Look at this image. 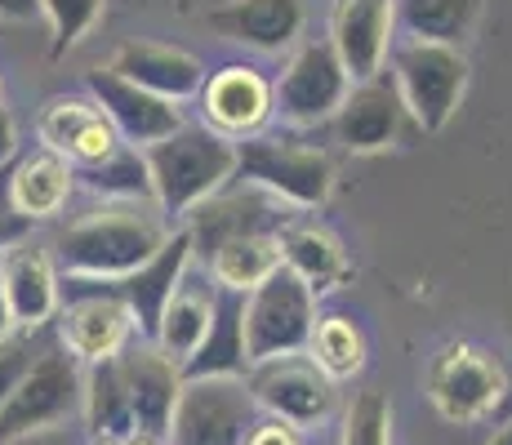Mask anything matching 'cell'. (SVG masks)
Returning a JSON list of instances; mask_svg holds the SVG:
<instances>
[{
	"label": "cell",
	"instance_id": "cell-15",
	"mask_svg": "<svg viewBox=\"0 0 512 445\" xmlns=\"http://www.w3.org/2000/svg\"><path fill=\"white\" fill-rule=\"evenodd\" d=\"M201 112H205V125H210L214 134L241 143V138L259 134L263 125H268V116L277 112V85H272L259 67L232 63L205 81Z\"/></svg>",
	"mask_w": 512,
	"mask_h": 445
},
{
	"label": "cell",
	"instance_id": "cell-30",
	"mask_svg": "<svg viewBox=\"0 0 512 445\" xmlns=\"http://www.w3.org/2000/svg\"><path fill=\"white\" fill-rule=\"evenodd\" d=\"M90 192L98 196H112V201H125V205H147L156 201V183H152V165H147V152L143 147H116L107 161L90 165V170L76 174Z\"/></svg>",
	"mask_w": 512,
	"mask_h": 445
},
{
	"label": "cell",
	"instance_id": "cell-21",
	"mask_svg": "<svg viewBox=\"0 0 512 445\" xmlns=\"http://www.w3.org/2000/svg\"><path fill=\"white\" fill-rule=\"evenodd\" d=\"M205 23H210V32H219L223 41L277 54V49L299 41L303 0H228V5L210 9Z\"/></svg>",
	"mask_w": 512,
	"mask_h": 445
},
{
	"label": "cell",
	"instance_id": "cell-42",
	"mask_svg": "<svg viewBox=\"0 0 512 445\" xmlns=\"http://www.w3.org/2000/svg\"><path fill=\"white\" fill-rule=\"evenodd\" d=\"M495 419H499V423H504V419H512V379H508V392H504V401H499Z\"/></svg>",
	"mask_w": 512,
	"mask_h": 445
},
{
	"label": "cell",
	"instance_id": "cell-16",
	"mask_svg": "<svg viewBox=\"0 0 512 445\" xmlns=\"http://www.w3.org/2000/svg\"><path fill=\"white\" fill-rule=\"evenodd\" d=\"M116 365H121V383H125V397H130L139 432L170 437L174 410H179V397H183L179 365L147 339L125 343V352H116Z\"/></svg>",
	"mask_w": 512,
	"mask_h": 445
},
{
	"label": "cell",
	"instance_id": "cell-32",
	"mask_svg": "<svg viewBox=\"0 0 512 445\" xmlns=\"http://www.w3.org/2000/svg\"><path fill=\"white\" fill-rule=\"evenodd\" d=\"M339 445H392V405L383 392H357L352 397Z\"/></svg>",
	"mask_w": 512,
	"mask_h": 445
},
{
	"label": "cell",
	"instance_id": "cell-37",
	"mask_svg": "<svg viewBox=\"0 0 512 445\" xmlns=\"http://www.w3.org/2000/svg\"><path fill=\"white\" fill-rule=\"evenodd\" d=\"M18 156V130H14V116H9L5 98H0V165H9Z\"/></svg>",
	"mask_w": 512,
	"mask_h": 445
},
{
	"label": "cell",
	"instance_id": "cell-12",
	"mask_svg": "<svg viewBox=\"0 0 512 445\" xmlns=\"http://www.w3.org/2000/svg\"><path fill=\"white\" fill-rule=\"evenodd\" d=\"M406 134H423V130L415 125V116H410L392 72L357 81L348 103L334 116V138H339L348 152H383V147L401 143Z\"/></svg>",
	"mask_w": 512,
	"mask_h": 445
},
{
	"label": "cell",
	"instance_id": "cell-18",
	"mask_svg": "<svg viewBox=\"0 0 512 445\" xmlns=\"http://www.w3.org/2000/svg\"><path fill=\"white\" fill-rule=\"evenodd\" d=\"M192 254H196L192 232L179 227L152 263H143L134 276L116 281V290L125 294V303H130V312H134V330H139L147 343H156V334H161L165 308H170V299L179 294L187 267H192Z\"/></svg>",
	"mask_w": 512,
	"mask_h": 445
},
{
	"label": "cell",
	"instance_id": "cell-7",
	"mask_svg": "<svg viewBox=\"0 0 512 445\" xmlns=\"http://www.w3.org/2000/svg\"><path fill=\"white\" fill-rule=\"evenodd\" d=\"M259 428V401L245 379H196L183 383L174 410V445H245Z\"/></svg>",
	"mask_w": 512,
	"mask_h": 445
},
{
	"label": "cell",
	"instance_id": "cell-27",
	"mask_svg": "<svg viewBox=\"0 0 512 445\" xmlns=\"http://www.w3.org/2000/svg\"><path fill=\"white\" fill-rule=\"evenodd\" d=\"M486 0H397V23L410 41L464 45Z\"/></svg>",
	"mask_w": 512,
	"mask_h": 445
},
{
	"label": "cell",
	"instance_id": "cell-28",
	"mask_svg": "<svg viewBox=\"0 0 512 445\" xmlns=\"http://www.w3.org/2000/svg\"><path fill=\"white\" fill-rule=\"evenodd\" d=\"M85 423H90V437H134L139 423H134L130 397H125V383H121V365L116 356L107 361H94L85 370Z\"/></svg>",
	"mask_w": 512,
	"mask_h": 445
},
{
	"label": "cell",
	"instance_id": "cell-14",
	"mask_svg": "<svg viewBox=\"0 0 512 445\" xmlns=\"http://www.w3.org/2000/svg\"><path fill=\"white\" fill-rule=\"evenodd\" d=\"M285 223H290L285 201L268 196L263 187L245 183V192H219V196H210L201 210H192L187 232H192L196 254L210 259L219 245L241 241V236H281Z\"/></svg>",
	"mask_w": 512,
	"mask_h": 445
},
{
	"label": "cell",
	"instance_id": "cell-10",
	"mask_svg": "<svg viewBox=\"0 0 512 445\" xmlns=\"http://www.w3.org/2000/svg\"><path fill=\"white\" fill-rule=\"evenodd\" d=\"M352 76L343 67L339 49L326 36V41H308L299 54L290 58L285 76L277 81V116L290 125H321L334 121L339 107L348 103L352 94Z\"/></svg>",
	"mask_w": 512,
	"mask_h": 445
},
{
	"label": "cell",
	"instance_id": "cell-11",
	"mask_svg": "<svg viewBox=\"0 0 512 445\" xmlns=\"http://www.w3.org/2000/svg\"><path fill=\"white\" fill-rule=\"evenodd\" d=\"M245 383H250L259 410H268L272 419L294 423V428H299V423L326 419L330 405H334V379L308 352L259 361L250 374H245Z\"/></svg>",
	"mask_w": 512,
	"mask_h": 445
},
{
	"label": "cell",
	"instance_id": "cell-44",
	"mask_svg": "<svg viewBox=\"0 0 512 445\" xmlns=\"http://www.w3.org/2000/svg\"><path fill=\"white\" fill-rule=\"evenodd\" d=\"M85 445H121V441H116V437H90Z\"/></svg>",
	"mask_w": 512,
	"mask_h": 445
},
{
	"label": "cell",
	"instance_id": "cell-23",
	"mask_svg": "<svg viewBox=\"0 0 512 445\" xmlns=\"http://www.w3.org/2000/svg\"><path fill=\"white\" fill-rule=\"evenodd\" d=\"M112 67L116 76H125V81L152 89V94L170 98V103H183V98L201 94L205 89V67L196 63L187 49H174V45H121L112 54Z\"/></svg>",
	"mask_w": 512,
	"mask_h": 445
},
{
	"label": "cell",
	"instance_id": "cell-33",
	"mask_svg": "<svg viewBox=\"0 0 512 445\" xmlns=\"http://www.w3.org/2000/svg\"><path fill=\"white\" fill-rule=\"evenodd\" d=\"M45 348L49 343H41V330H14L9 339H0V410L23 388V379L32 374V365L41 361Z\"/></svg>",
	"mask_w": 512,
	"mask_h": 445
},
{
	"label": "cell",
	"instance_id": "cell-13",
	"mask_svg": "<svg viewBox=\"0 0 512 445\" xmlns=\"http://www.w3.org/2000/svg\"><path fill=\"white\" fill-rule=\"evenodd\" d=\"M85 89L94 94V103L103 107L107 121L116 125V134H121L130 147H143L147 152V147L165 143L170 134L183 130V116L170 98L125 81V76H116L112 67H94V72L85 76Z\"/></svg>",
	"mask_w": 512,
	"mask_h": 445
},
{
	"label": "cell",
	"instance_id": "cell-5",
	"mask_svg": "<svg viewBox=\"0 0 512 445\" xmlns=\"http://www.w3.org/2000/svg\"><path fill=\"white\" fill-rule=\"evenodd\" d=\"M317 321V294L281 263L245 303V339H250L254 365L308 352Z\"/></svg>",
	"mask_w": 512,
	"mask_h": 445
},
{
	"label": "cell",
	"instance_id": "cell-36",
	"mask_svg": "<svg viewBox=\"0 0 512 445\" xmlns=\"http://www.w3.org/2000/svg\"><path fill=\"white\" fill-rule=\"evenodd\" d=\"M245 445H303V437H299V428L285 419H259V428L250 432Z\"/></svg>",
	"mask_w": 512,
	"mask_h": 445
},
{
	"label": "cell",
	"instance_id": "cell-29",
	"mask_svg": "<svg viewBox=\"0 0 512 445\" xmlns=\"http://www.w3.org/2000/svg\"><path fill=\"white\" fill-rule=\"evenodd\" d=\"M205 267H210V276L223 290L254 294L281 267V241L277 236H241V241L219 245V250L205 259Z\"/></svg>",
	"mask_w": 512,
	"mask_h": 445
},
{
	"label": "cell",
	"instance_id": "cell-40",
	"mask_svg": "<svg viewBox=\"0 0 512 445\" xmlns=\"http://www.w3.org/2000/svg\"><path fill=\"white\" fill-rule=\"evenodd\" d=\"M121 445H165V437H156V432H134V437H125Z\"/></svg>",
	"mask_w": 512,
	"mask_h": 445
},
{
	"label": "cell",
	"instance_id": "cell-39",
	"mask_svg": "<svg viewBox=\"0 0 512 445\" xmlns=\"http://www.w3.org/2000/svg\"><path fill=\"white\" fill-rule=\"evenodd\" d=\"M18 330L14 321V308H9V290H5V263H0V339H9V334Z\"/></svg>",
	"mask_w": 512,
	"mask_h": 445
},
{
	"label": "cell",
	"instance_id": "cell-31",
	"mask_svg": "<svg viewBox=\"0 0 512 445\" xmlns=\"http://www.w3.org/2000/svg\"><path fill=\"white\" fill-rule=\"evenodd\" d=\"M308 356L330 374V379H352L366 365V339L348 316H321L312 330V348Z\"/></svg>",
	"mask_w": 512,
	"mask_h": 445
},
{
	"label": "cell",
	"instance_id": "cell-38",
	"mask_svg": "<svg viewBox=\"0 0 512 445\" xmlns=\"http://www.w3.org/2000/svg\"><path fill=\"white\" fill-rule=\"evenodd\" d=\"M45 14V0H0V18H32Z\"/></svg>",
	"mask_w": 512,
	"mask_h": 445
},
{
	"label": "cell",
	"instance_id": "cell-20",
	"mask_svg": "<svg viewBox=\"0 0 512 445\" xmlns=\"http://www.w3.org/2000/svg\"><path fill=\"white\" fill-rule=\"evenodd\" d=\"M245 303L250 294L241 290H223L219 285V299H214V321L205 330L201 348L183 361V383L196 379H245L254 370V356H250V339H245Z\"/></svg>",
	"mask_w": 512,
	"mask_h": 445
},
{
	"label": "cell",
	"instance_id": "cell-4",
	"mask_svg": "<svg viewBox=\"0 0 512 445\" xmlns=\"http://www.w3.org/2000/svg\"><path fill=\"white\" fill-rule=\"evenodd\" d=\"M236 178H245L250 187H263L268 196L294 205V210H317V205L330 201L334 165L321 147L254 134L236 143Z\"/></svg>",
	"mask_w": 512,
	"mask_h": 445
},
{
	"label": "cell",
	"instance_id": "cell-8",
	"mask_svg": "<svg viewBox=\"0 0 512 445\" xmlns=\"http://www.w3.org/2000/svg\"><path fill=\"white\" fill-rule=\"evenodd\" d=\"M504 392L508 374L499 370V361L481 348H468V343H450L428 365V401L450 423H477L495 414Z\"/></svg>",
	"mask_w": 512,
	"mask_h": 445
},
{
	"label": "cell",
	"instance_id": "cell-25",
	"mask_svg": "<svg viewBox=\"0 0 512 445\" xmlns=\"http://www.w3.org/2000/svg\"><path fill=\"white\" fill-rule=\"evenodd\" d=\"M214 299H219V281L210 276V267L205 272H187L179 294L170 299V308H165V321H161V334H156V348L170 356L174 365L183 370V361L201 348L205 330H210L214 321Z\"/></svg>",
	"mask_w": 512,
	"mask_h": 445
},
{
	"label": "cell",
	"instance_id": "cell-1",
	"mask_svg": "<svg viewBox=\"0 0 512 445\" xmlns=\"http://www.w3.org/2000/svg\"><path fill=\"white\" fill-rule=\"evenodd\" d=\"M165 241L170 232L156 214H147L143 205H116L67 227L54 241V263L58 272L81 276V281H125L143 263H152Z\"/></svg>",
	"mask_w": 512,
	"mask_h": 445
},
{
	"label": "cell",
	"instance_id": "cell-35",
	"mask_svg": "<svg viewBox=\"0 0 512 445\" xmlns=\"http://www.w3.org/2000/svg\"><path fill=\"white\" fill-rule=\"evenodd\" d=\"M9 178H14V161L0 165V254L14 250L18 241H27V236H32V219H23V214L14 210V196H9Z\"/></svg>",
	"mask_w": 512,
	"mask_h": 445
},
{
	"label": "cell",
	"instance_id": "cell-19",
	"mask_svg": "<svg viewBox=\"0 0 512 445\" xmlns=\"http://www.w3.org/2000/svg\"><path fill=\"white\" fill-rule=\"evenodd\" d=\"M41 143L63 161L81 165V170H90V165L107 161L116 147H125L103 107L81 103V98H49L41 112Z\"/></svg>",
	"mask_w": 512,
	"mask_h": 445
},
{
	"label": "cell",
	"instance_id": "cell-3",
	"mask_svg": "<svg viewBox=\"0 0 512 445\" xmlns=\"http://www.w3.org/2000/svg\"><path fill=\"white\" fill-rule=\"evenodd\" d=\"M85 414V361L63 343H49L23 388L0 410V445L49 437Z\"/></svg>",
	"mask_w": 512,
	"mask_h": 445
},
{
	"label": "cell",
	"instance_id": "cell-34",
	"mask_svg": "<svg viewBox=\"0 0 512 445\" xmlns=\"http://www.w3.org/2000/svg\"><path fill=\"white\" fill-rule=\"evenodd\" d=\"M103 5L107 0H45V18H49V27H54V45H49V54L63 58L67 49L98 23Z\"/></svg>",
	"mask_w": 512,
	"mask_h": 445
},
{
	"label": "cell",
	"instance_id": "cell-43",
	"mask_svg": "<svg viewBox=\"0 0 512 445\" xmlns=\"http://www.w3.org/2000/svg\"><path fill=\"white\" fill-rule=\"evenodd\" d=\"M41 445H72V441H67V437H63V432H49V437H45Z\"/></svg>",
	"mask_w": 512,
	"mask_h": 445
},
{
	"label": "cell",
	"instance_id": "cell-2",
	"mask_svg": "<svg viewBox=\"0 0 512 445\" xmlns=\"http://www.w3.org/2000/svg\"><path fill=\"white\" fill-rule=\"evenodd\" d=\"M147 165H152L156 205L170 219L201 210L210 196H219L236 178V143L214 134L210 125H183L165 143L147 147Z\"/></svg>",
	"mask_w": 512,
	"mask_h": 445
},
{
	"label": "cell",
	"instance_id": "cell-41",
	"mask_svg": "<svg viewBox=\"0 0 512 445\" xmlns=\"http://www.w3.org/2000/svg\"><path fill=\"white\" fill-rule=\"evenodd\" d=\"M490 445H512V419H504L495 428V437H490Z\"/></svg>",
	"mask_w": 512,
	"mask_h": 445
},
{
	"label": "cell",
	"instance_id": "cell-9",
	"mask_svg": "<svg viewBox=\"0 0 512 445\" xmlns=\"http://www.w3.org/2000/svg\"><path fill=\"white\" fill-rule=\"evenodd\" d=\"M67 303L58 316V343L72 348L81 361H107V356L125 352L134 330V312L116 281H81L67 276Z\"/></svg>",
	"mask_w": 512,
	"mask_h": 445
},
{
	"label": "cell",
	"instance_id": "cell-26",
	"mask_svg": "<svg viewBox=\"0 0 512 445\" xmlns=\"http://www.w3.org/2000/svg\"><path fill=\"white\" fill-rule=\"evenodd\" d=\"M72 183H76V170L72 161H63L58 152H41L23 156V161H14V178H9V196H14V210L23 214V219H49V214H58L67 205V196H72Z\"/></svg>",
	"mask_w": 512,
	"mask_h": 445
},
{
	"label": "cell",
	"instance_id": "cell-17",
	"mask_svg": "<svg viewBox=\"0 0 512 445\" xmlns=\"http://www.w3.org/2000/svg\"><path fill=\"white\" fill-rule=\"evenodd\" d=\"M392 27H397V0H334L330 41L352 81H370L383 72Z\"/></svg>",
	"mask_w": 512,
	"mask_h": 445
},
{
	"label": "cell",
	"instance_id": "cell-22",
	"mask_svg": "<svg viewBox=\"0 0 512 445\" xmlns=\"http://www.w3.org/2000/svg\"><path fill=\"white\" fill-rule=\"evenodd\" d=\"M0 263H5V290H9V308H14L18 330H45L49 316L63 303L54 254L36 241H18L14 250L0 254Z\"/></svg>",
	"mask_w": 512,
	"mask_h": 445
},
{
	"label": "cell",
	"instance_id": "cell-24",
	"mask_svg": "<svg viewBox=\"0 0 512 445\" xmlns=\"http://www.w3.org/2000/svg\"><path fill=\"white\" fill-rule=\"evenodd\" d=\"M281 263L308 285L312 294H330L339 290L343 281L352 276V263L343 254L339 236L321 223H308V219H290L281 227Z\"/></svg>",
	"mask_w": 512,
	"mask_h": 445
},
{
	"label": "cell",
	"instance_id": "cell-6",
	"mask_svg": "<svg viewBox=\"0 0 512 445\" xmlns=\"http://www.w3.org/2000/svg\"><path fill=\"white\" fill-rule=\"evenodd\" d=\"M392 76L423 134L446 130L459 98L468 89V58L459 45L406 41L392 49Z\"/></svg>",
	"mask_w": 512,
	"mask_h": 445
}]
</instances>
